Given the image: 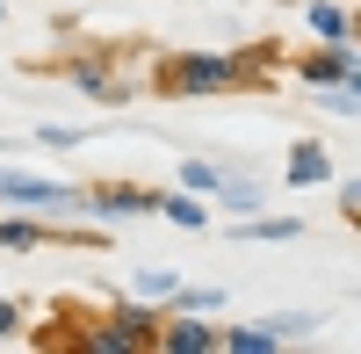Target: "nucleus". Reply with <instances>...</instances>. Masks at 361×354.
<instances>
[{"label":"nucleus","mask_w":361,"mask_h":354,"mask_svg":"<svg viewBox=\"0 0 361 354\" xmlns=\"http://www.w3.org/2000/svg\"><path fill=\"white\" fill-rule=\"evenodd\" d=\"M0 195H8V202H37V210L73 202V188H58V181H29V173H0Z\"/></svg>","instance_id":"nucleus-1"},{"label":"nucleus","mask_w":361,"mask_h":354,"mask_svg":"<svg viewBox=\"0 0 361 354\" xmlns=\"http://www.w3.org/2000/svg\"><path fill=\"white\" fill-rule=\"evenodd\" d=\"M231 66H217V58H180V66H166V87H224Z\"/></svg>","instance_id":"nucleus-2"},{"label":"nucleus","mask_w":361,"mask_h":354,"mask_svg":"<svg viewBox=\"0 0 361 354\" xmlns=\"http://www.w3.org/2000/svg\"><path fill=\"white\" fill-rule=\"evenodd\" d=\"M159 347H173V354H202V347H217V333H209V326H166Z\"/></svg>","instance_id":"nucleus-3"},{"label":"nucleus","mask_w":361,"mask_h":354,"mask_svg":"<svg viewBox=\"0 0 361 354\" xmlns=\"http://www.w3.org/2000/svg\"><path fill=\"white\" fill-rule=\"evenodd\" d=\"M325 173H333V159H325L318 145H304V152L289 159V181H325Z\"/></svg>","instance_id":"nucleus-4"},{"label":"nucleus","mask_w":361,"mask_h":354,"mask_svg":"<svg viewBox=\"0 0 361 354\" xmlns=\"http://www.w3.org/2000/svg\"><path fill=\"white\" fill-rule=\"evenodd\" d=\"M224 347H238V354H267V347H275V326H238V333H224Z\"/></svg>","instance_id":"nucleus-5"},{"label":"nucleus","mask_w":361,"mask_h":354,"mask_svg":"<svg viewBox=\"0 0 361 354\" xmlns=\"http://www.w3.org/2000/svg\"><path fill=\"white\" fill-rule=\"evenodd\" d=\"M159 210H166L173 224H202V217H209V210H195V202H188V195H173V202H159Z\"/></svg>","instance_id":"nucleus-6"},{"label":"nucleus","mask_w":361,"mask_h":354,"mask_svg":"<svg viewBox=\"0 0 361 354\" xmlns=\"http://www.w3.org/2000/svg\"><path fill=\"white\" fill-rule=\"evenodd\" d=\"M311 29L318 37H340V8H311Z\"/></svg>","instance_id":"nucleus-7"},{"label":"nucleus","mask_w":361,"mask_h":354,"mask_svg":"<svg viewBox=\"0 0 361 354\" xmlns=\"http://www.w3.org/2000/svg\"><path fill=\"white\" fill-rule=\"evenodd\" d=\"M15 326H22V311H15V304H0V340H8Z\"/></svg>","instance_id":"nucleus-8"}]
</instances>
